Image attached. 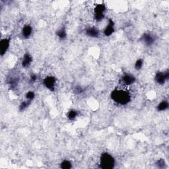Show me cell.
Instances as JSON below:
<instances>
[{
  "label": "cell",
  "instance_id": "6da1fadb",
  "mask_svg": "<svg viewBox=\"0 0 169 169\" xmlns=\"http://www.w3.org/2000/svg\"><path fill=\"white\" fill-rule=\"evenodd\" d=\"M110 97L115 103L126 105L131 101V95L128 91L123 89H114L110 94Z\"/></svg>",
  "mask_w": 169,
  "mask_h": 169
},
{
  "label": "cell",
  "instance_id": "7a4b0ae2",
  "mask_svg": "<svg viewBox=\"0 0 169 169\" xmlns=\"http://www.w3.org/2000/svg\"><path fill=\"white\" fill-rule=\"evenodd\" d=\"M115 166V160L111 155L103 153L100 158V167L103 169H112Z\"/></svg>",
  "mask_w": 169,
  "mask_h": 169
},
{
  "label": "cell",
  "instance_id": "3957f363",
  "mask_svg": "<svg viewBox=\"0 0 169 169\" xmlns=\"http://www.w3.org/2000/svg\"><path fill=\"white\" fill-rule=\"evenodd\" d=\"M106 6L104 4H98L94 8V19L98 22L102 21L104 17Z\"/></svg>",
  "mask_w": 169,
  "mask_h": 169
},
{
  "label": "cell",
  "instance_id": "277c9868",
  "mask_svg": "<svg viewBox=\"0 0 169 169\" xmlns=\"http://www.w3.org/2000/svg\"><path fill=\"white\" fill-rule=\"evenodd\" d=\"M140 40L143 44L147 46H152L155 42V37L151 33H145L141 37Z\"/></svg>",
  "mask_w": 169,
  "mask_h": 169
},
{
  "label": "cell",
  "instance_id": "5b68a950",
  "mask_svg": "<svg viewBox=\"0 0 169 169\" xmlns=\"http://www.w3.org/2000/svg\"><path fill=\"white\" fill-rule=\"evenodd\" d=\"M169 78V72L168 71L164 72H157L155 77V80L157 83L159 84H164Z\"/></svg>",
  "mask_w": 169,
  "mask_h": 169
},
{
  "label": "cell",
  "instance_id": "8992f818",
  "mask_svg": "<svg viewBox=\"0 0 169 169\" xmlns=\"http://www.w3.org/2000/svg\"><path fill=\"white\" fill-rule=\"evenodd\" d=\"M56 83V79L53 76H48L44 78L43 81L44 85L52 91H54L55 86Z\"/></svg>",
  "mask_w": 169,
  "mask_h": 169
},
{
  "label": "cell",
  "instance_id": "52a82bcc",
  "mask_svg": "<svg viewBox=\"0 0 169 169\" xmlns=\"http://www.w3.org/2000/svg\"><path fill=\"white\" fill-rule=\"evenodd\" d=\"M120 81L123 84H124V85L126 86H129L136 82V78L133 75H132V74L126 73L122 77Z\"/></svg>",
  "mask_w": 169,
  "mask_h": 169
},
{
  "label": "cell",
  "instance_id": "ba28073f",
  "mask_svg": "<svg viewBox=\"0 0 169 169\" xmlns=\"http://www.w3.org/2000/svg\"><path fill=\"white\" fill-rule=\"evenodd\" d=\"M10 46L9 38H3L0 42V51H1V56H3L8 51Z\"/></svg>",
  "mask_w": 169,
  "mask_h": 169
},
{
  "label": "cell",
  "instance_id": "9c48e42d",
  "mask_svg": "<svg viewBox=\"0 0 169 169\" xmlns=\"http://www.w3.org/2000/svg\"><path fill=\"white\" fill-rule=\"evenodd\" d=\"M114 33V23L111 19L109 20V22L107 27L104 30V34L105 36L109 37Z\"/></svg>",
  "mask_w": 169,
  "mask_h": 169
},
{
  "label": "cell",
  "instance_id": "30bf717a",
  "mask_svg": "<svg viewBox=\"0 0 169 169\" xmlns=\"http://www.w3.org/2000/svg\"><path fill=\"white\" fill-rule=\"evenodd\" d=\"M86 34L88 37L92 38H98L99 37V31L95 27H89L85 30Z\"/></svg>",
  "mask_w": 169,
  "mask_h": 169
},
{
  "label": "cell",
  "instance_id": "8fae6325",
  "mask_svg": "<svg viewBox=\"0 0 169 169\" xmlns=\"http://www.w3.org/2000/svg\"><path fill=\"white\" fill-rule=\"evenodd\" d=\"M33 33V27L29 24H26L23 28L22 34L24 38H28L30 37V35Z\"/></svg>",
  "mask_w": 169,
  "mask_h": 169
},
{
  "label": "cell",
  "instance_id": "7c38bea8",
  "mask_svg": "<svg viewBox=\"0 0 169 169\" xmlns=\"http://www.w3.org/2000/svg\"><path fill=\"white\" fill-rule=\"evenodd\" d=\"M32 62H33V58L31 57V56L29 54L26 53V54L24 55L23 58V61H22L23 67V68H28V67L31 64Z\"/></svg>",
  "mask_w": 169,
  "mask_h": 169
},
{
  "label": "cell",
  "instance_id": "4fadbf2b",
  "mask_svg": "<svg viewBox=\"0 0 169 169\" xmlns=\"http://www.w3.org/2000/svg\"><path fill=\"white\" fill-rule=\"evenodd\" d=\"M56 34H57L58 37L60 40H64L67 37V33L65 27H62L61 29H59L57 32H56Z\"/></svg>",
  "mask_w": 169,
  "mask_h": 169
},
{
  "label": "cell",
  "instance_id": "5bb4252c",
  "mask_svg": "<svg viewBox=\"0 0 169 169\" xmlns=\"http://www.w3.org/2000/svg\"><path fill=\"white\" fill-rule=\"evenodd\" d=\"M168 103L166 100H163L161 102V103L157 106V110L158 111H164L168 108Z\"/></svg>",
  "mask_w": 169,
  "mask_h": 169
},
{
  "label": "cell",
  "instance_id": "9a60e30c",
  "mask_svg": "<svg viewBox=\"0 0 169 169\" xmlns=\"http://www.w3.org/2000/svg\"><path fill=\"white\" fill-rule=\"evenodd\" d=\"M60 167L62 169H70L72 167V164L70 161L68 160H65L62 162Z\"/></svg>",
  "mask_w": 169,
  "mask_h": 169
},
{
  "label": "cell",
  "instance_id": "2e32d148",
  "mask_svg": "<svg viewBox=\"0 0 169 169\" xmlns=\"http://www.w3.org/2000/svg\"><path fill=\"white\" fill-rule=\"evenodd\" d=\"M77 114H78L77 112L75 110H73H73H71L68 112L67 116H68V119L70 120H73L75 119V118L77 116Z\"/></svg>",
  "mask_w": 169,
  "mask_h": 169
},
{
  "label": "cell",
  "instance_id": "e0dca14e",
  "mask_svg": "<svg viewBox=\"0 0 169 169\" xmlns=\"http://www.w3.org/2000/svg\"><path fill=\"white\" fill-rule=\"evenodd\" d=\"M30 103H31V101L28 100L26 101L22 102L19 106V110L20 111L24 110L27 108L29 107V106L30 104Z\"/></svg>",
  "mask_w": 169,
  "mask_h": 169
},
{
  "label": "cell",
  "instance_id": "ac0fdd59",
  "mask_svg": "<svg viewBox=\"0 0 169 169\" xmlns=\"http://www.w3.org/2000/svg\"><path fill=\"white\" fill-rule=\"evenodd\" d=\"M143 65V60L142 59H137L135 63V68L137 70H140L142 68Z\"/></svg>",
  "mask_w": 169,
  "mask_h": 169
},
{
  "label": "cell",
  "instance_id": "d6986e66",
  "mask_svg": "<svg viewBox=\"0 0 169 169\" xmlns=\"http://www.w3.org/2000/svg\"><path fill=\"white\" fill-rule=\"evenodd\" d=\"M156 166L158 168H164L166 166V164H165V161L163 160V158H161V159L158 160L156 163Z\"/></svg>",
  "mask_w": 169,
  "mask_h": 169
},
{
  "label": "cell",
  "instance_id": "ffe728a7",
  "mask_svg": "<svg viewBox=\"0 0 169 169\" xmlns=\"http://www.w3.org/2000/svg\"><path fill=\"white\" fill-rule=\"evenodd\" d=\"M35 97V94L33 91H29L27 94H26V98L28 100L32 101L33 100Z\"/></svg>",
  "mask_w": 169,
  "mask_h": 169
},
{
  "label": "cell",
  "instance_id": "44dd1931",
  "mask_svg": "<svg viewBox=\"0 0 169 169\" xmlns=\"http://www.w3.org/2000/svg\"><path fill=\"white\" fill-rule=\"evenodd\" d=\"M83 91H84V89H83L81 87L79 86V85L75 86V87H74V89H73V92L75 93V94H81L83 92Z\"/></svg>",
  "mask_w": 169,
  "mask_h": 169
},
{
  "label": "cell",
  "instance_id": "7402d4cb",
  "mask_svg": "<svg viewBox=\"0 0 169 169\" xmlns=\"http://www.w3.org/2000/svg\"><path fill=\"white\" fill-rule=\"evenodd\" d=\"M37 79V75H35V74H33V75H31V77H30L31 81L34 82V81H36Z\"/></svg>",
  "mask_w": 169,
  "mask_h": 169
}]
</instances>
